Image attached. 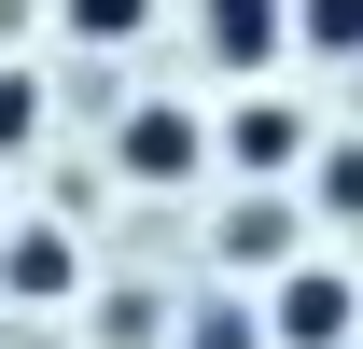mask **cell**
Segmentation results:
<instances>
[{"label":"cell","instance_id":"obj_1","mask_svg":"<svg viewBox=\"0 0 363 349\" xmlns=\"http://www.w3.org/2000/svg\"><path fill=\"white\" fill-rule=\"evenodd\" d=\"M266 349H363V279L294 265V279L266 294Z\"/></svg>","mask_w":363,"mask_h":349},{"label":"cell","instance_id":"obj_8","mask_svg":"<svg viewBox=\"0 0 363 349\" xmlns=\"http://www.w3.org/2000/svg\"><path fill=\"white\" fill-rule=\"evenodd\" d=\"M294 43L308 56H363V0H294Z\"/></svg>","mask_w":363,"mask_h":349},{"label":"cell","instance_id":"obj_12","mask_svg":"<svg viewBox=\"0 0 363 349\" xmlns=\"http://www.w3.org/2000/svg\"><path fill=\"white\" fill-rule=\"evenodd\" d=\"M0 238H14V223H0Z\"/></svg>","mask_w":363,"mask_h":349},{"label":"cell","instance_id":"obj_9","mask_svg":"<svg viewBox=\"0 0 363 349\" xmlns=\"http://www.w3.org/2000/svg\"><path fill=\"white\" fill-rule=\"evenodd\" d=\"M308 210H335V223H363V140H335L308 168Z\"/></svg>","mask_w":363,"mask_h":349},{"label":"cell","instance_id":"obj_10","mask_svg":"<svg viewBox=\"0 0 363 349\" xmlns=\"http://www.w3.org/2000/svg\"><path fill=\"white\" fill-rule=\"evenodd\" d=\"M182 349H266V307H196Z\"/></svg>","mask_w":363,"mask_h":349},{"label":"cell","instance_id":"obj_3","mask_svg":"<svg viewBox=\"0 0 363 349\" xmlns=\"http://www.w3.org/2000/svg\"><path fill=\"white\" fill-rule=\"evenodd\" d=\"M210 154H224V140L196 126L182 98H140L126 126H112V168H126V182H196V168H210Z\"/></svg>","mask_w":363,"mask_h":349},{"label":"cell","instance_id":"obj_4","mask_svg":"<svg viewBox=\"0 0 363 349\" xmlns=\"http://www.w3.org/2000/svg\"><path fill=\"white\" fill-rule=\"evenodd\" d=\"M210 252H224L238 279H266V265L294 279V265H308V210H294V196H238V210L210 223Z\"/></svg>","mask_w":363,"mask_h":349},{"label":"cell","instance_id":"obj_2","mask_svg":"<svg viewBox=\"0 0 363 349\" xmlns=\"http://www.w3.org/2000/svg\"><path fill=\"white\" fill-rule=\"evenodd\" d=\"M224 168L252 182V196H294V168H308V112H294V98H238V112H224Z\"/></svg>","mask_w":363,"mask_h":349},{"label":"cell","instance_id":"obj_11","mask_svg":"<svg viewBox=\"0 0 363 349\" xmlns=\"http://www.w3.org/2000/svg\"><path fill=\"white\" fill-rule=\"evenodd\" d=\"M28 140H43V84H28V70H0V154H28Z\"/></svg>","mask_w":363,"mask_h":349},{"label":"cell","instance_id":"obj_5","mask_svg":"<svg viewBox=\"0 0 363 349\" xmlns=\"http://www.w3.org/2000/svg\"><path fill=\"white\" fill-rule=\"evenodd\" d=\"M0 294L14 307H70L84 294V238H70V223H14V238H0Z\"/></svg>","mask_w":363,"mask_h":349},{"label":"cell","instance_id":"obj_7","mask_svg":"<svg viewBox=\"0 0 363 349\" xmlns=\"http://www.w3.org/2000/svg\"><path fill=\"white\" fill-rule=\"evenodd\" d=\"M56 28H70V43H140L154 0H56Z\"/></svg>","mask_w":363,"mask_h":349},{"label":"cell","instance_id":"obj_6","mask_svg":"<svg viewBox=\"0 0 363 349\" xmlns=\"http://www.w3.org/2000/svg\"><path fill=\"white\" fill-rule=\"evenodd\" d=\"M196 43H210V70H266L294 43V0H196Z\"/></svg>","mask_w":363,"mask_h":349}]
</instances>
